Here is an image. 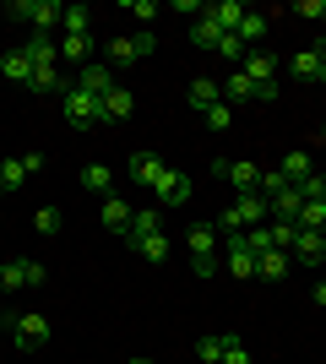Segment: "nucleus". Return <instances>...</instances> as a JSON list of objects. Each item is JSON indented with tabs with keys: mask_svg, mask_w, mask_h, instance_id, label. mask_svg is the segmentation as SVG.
<instances>
[{
	"mask_svg": "<svg viewBox=\"0 0 326 364\" xmlns=\"http://www.w3.org/2000/svg\"><path fill=\"white\" fill-rule=\"evenodd\" d=\"M234 38H239V44H261V38H266V16L261 11H245V22H239V33H234Z\"/></svg>",
	"mask_w": 326,
	"mask_h": 364,
	"instance_id": "obj_28",
	"label": "nucleus"
},
{
	"mask_svg": "<svg viewBox=\"0 0 326 364\" xmlns=\"http://www.w3.org/2000/svg\"><path fill=\"white\" fill-rule=\"evenodd\" d=\"M283 65H288L299 82H315V76H321V49H299L294 60H283Z\"/></svg>",
	"mask_w": 326,
	"mask_h": 364,
	"instance_id": "obj_18",
	"label": "nucleus"
},
{
	"mask_svg": "<svg viewBox=\"0 0 326 364\" xmlns=\"http://www.w3.org/2000/svg\"><path fill=\"white\" fill-rule=\"evenodd\" d=\"M294 223H299V228H310V234H326V201H305Z\"/></svg>",
	"mask_w": 326,
	"mask_h": 364,
	"instance_id": "obj_29",
	"label": "nucleus"
},
{
	"mask_svg": "<svg viewBox=\"0 0 326 364\" xmlns=\"http://www.w3.org/2000/svg\"><path fill=\"white\" fill-rule=\"evenodd\" d=\"M229 125H234V109L229 104H212V109H207V131H229Z\"/></svg>",
	"mask_w": 326,
	"mask_h": 364,
	"instance_id": "obj_37",
	"label": "nucleus"
},
{
	"mask_svg": "<svg viewBox=\"0 0 326 364\" xmlns=\"http://www.w3.org/2000/svg\"><path fill=\"white\" fill-rule=\"evenodd\" d=\"M288 256H294L299 261V267H321V234H310V228H299V234H294V250H288Z\"/></svg>",
	"mask_w": 326,
	"mask_h": 364,
	"instance_id": "obj_14",
	"label": "nucleus"
},
{
	"mask_svg": "<svg viewBox=\"0 0 326 364\" xmlns=\"http://www.w3.org/2000/svg\"><path fill=\"white\" fill-rule=\"evenodd\" d=\"M278 71H283L278 55H266V49H250L245 55V76L250 82H278Z\"/></svg>",
	"mask_w": 326,
	"mask_h": 364,
	"instance_id": "obj_12",
	"label": "nucleus"
},
{
	"mask_svg": "<svg viewBox=\"0 0 326 364\" xmlns=\"http://www.w3.org/2000/svg\"><path fill=\"white\" fill-rule=\"evenodd\" d=\"M223 353H229V332H207L202 343H196V359L202 364H223Z\"/></svg>",
	"mask_w": 326,
	"mask_h": 364,
	"instance_id": "obj_20",
	"label": "nucleus"
},
{
	"mask_svg": "<svg viewBox=\"0 0 326 364\" xmlns=\"http://www.w3.org/2000/svg\"><path fill=\"white\" fill-rule=\"evenodd\" d=\"M223 364H250V353H245V343L229 332V353H223Z\"/></svg>",
	"mask_w": 326,
	"mask_h": 364,
	"instance_id": "obj_41",
	"label": "nucleus"
},
{
	"mask_svg": "<svg viewBox=\"0 0 326 364\" xmlns=\"http://www.w3.org/2000/svg\"><path fill=\"white\" fill-rule=\"evenodd\" d=\"M283 174H288V185H305V180L315 174V168H310V158H305V147H294L288 158H283Z\"/></svg>",
	"mask_w": 326,
	"mask_h": 364,
	"instance_id": "obj_26",
	"label": "nucleus"
},
{
	"mask_svg": "<svg viewBox=\"0 0 326 364\" xmlns=\"http://www.w3.org/2000/svg\"><path fill=\"white\" fill-rule=\"evenodd\" d=\"M0 196H6V185H0Z\"/></svg>",
	"mask_w": 326,
	"mask_h": 364,
	"instance_id": "obj_48",
	"label": "nucleus"
},
{
	"mask_svg": "<svg viewBox=\"0 0 326 364\" xmlns=\"http://www.w3.org/2000/svg\"><path fill=\"white\" fill-rule=\"evenodd\" d=\"M185 104H190V109H202V114H207L212 104H223V82H212V76H196V82L185 87Z\"/></svg>",
	"mask_w": 326,
	"mask_h": 364,
	"instance_id": "obj_8",
	"label": "nucleus"
},
{
	"mask_svg": "<svg viewBox=\"0 0 326 364\" xmlns=\"http://www.w3.org/2000/svg\"><path fill=\"white\" fill-rule=\"evenodd\" d=\"M158 174H163V158H158V152H131V180H136V185L153 191Z\"/></svg>",
	"mask_w": 326,
	"mask_h": 364,
	"instance_id": "obj_13",
	"label": "nucleus"
},
{
	"mask_svg": "<svg viewBox=\"0 0 326 364\" xmlns=\"http://www.w3.org/2000/svg\"><path fill=\"white\" fill-rule=\"evenodd\" d=\"M321 147H326V136H321Z\"/></svg>",
	"mask_w": 326,
	"mask_h": 364,
	"instance_id": "obj_49",
	"label": "nucleus"
},
{
	"mask_svg": "<svg viewBox=\"0 0 326 364\" xmlns=\"http://www.w3.org/2000/svg\"><path fill=\"white\" fill-rule=\"evenodd\" d=\"M60 207H38V218H33V228H38V234H60Z\"/></svg>",
	"mask_w": 326,
	"mask_h": 364,
	"instance_id": "obj_36",
	"label": "nucleus"
},
{
	"mask_svg": "<svg viewBox=\"0 0 326 364\" xmlns=\"http://www.w3.org/2000/svg\"><path fill=\"white\" fill-rule=\"evenodd\" d=\"M77 87H82V92H93V98H104V92L114 87V71H109V60H87V65L77 71Z\"/></svg>",
	"mask_w": 326,
	"mask_h": 364,
	"instance_id": "obj_7",
	"label": "nucleus"
},
{
	"mask_svg": "<svg viewBox=\"0 0 326 364\" xmlns=\"http://www.w3.org/2000/svg\"><path fill=\"white\" fill-rule=\"evenodd\" d=\"M190 38H196V49H217V44H223V33H217V22H212L207 11L190 22Z\"/></svg>",
	"mask_w": 326,
	"mask_h": 364,
	"instance_id": "obj_23",
	"label": "nucleus"
},
{
	"mask_svg": "<svg viewBox=\"0 0 326 364\" xmlns=\"http://www.w3.org/2000/svg\"><path fill=\"white\" fill-rule=\"evenodd\" d=\"M174 11H180V16H202L207 6H202V0H174Z\"/></svg>",
	"mask_w": 326,
	"mask_h": 364,
	"instance_id": "obj_42",
	"label": "nucleus"
},
{
	"mask_svg": "<svg viewBox=\"0 0 326 364\" xmlns=\"http://www.w3.org/2000/svg\"><path fill=\"white\" fill-rule=\"evenodd\" d=\"M131 114H136V98H131L125 87H109L104 98H98V120L104 125H125Z\"/></svg>",
	"mask_w": 326,
	"mask_h": 364,
	"instance_id": "obj_5",
	"label": "nucleus"
},
{
	"mask_svg": "<svg viewBox=\"0 0 326 364\" xmlns=\"http://www.w3.org/2000/svg\"><path fill=\"white\" fill-rule=\"evenodd\" d=\"M33 261H0V289H33Z\"/></svg>",
	"mask_w": 326,
	"mask_h": 364,
	"instance_id": "obj_19",
	"label": "nucleus"
},
{
	"mask_svg": "<svg viewBox=\"0 0 326 364\" xmlns=\"http://www.w3.org/2000/svg\"><path fill=\"white\" fill-rule=\"evenodd\" d=\"M223 180L239 185V191H256V185H261V168H256V164H229V174H223Z\"/></svg>",
	"mask_w": 326,
	"mask_h": 364,
	"instance_id": "obj_32",
	"label": "nucleus"
},
{
	"mask_svg": "<svg viewBox=\"0 0 326 364\" xmlns=\"http://www.w3.org/2000/svg\"><path fill=\"white\" fill-rule=\"evenodd\" d=\"M28 180H33V174L22 168V158H6V164H0V185H6V191H22Z\"/></svg>",
	"mask_w": 326,
	"mask_h": 364,
	"instance_id": "obj_33",
	"label": "nucleus"
},
{
	"mask_svg": "<svg viewBox=\"0 0 326 364\" xmlns=\"http://www.w3.org/2000/svg\"><path fill=\"white\" fill-rule=\"evenodd\" d=\"M11 16L33 22V33H44V28H55V22L65 16V6H60V0H16V6H11Z\"/></svg>",
	"mask_w": 326,
	"mask_h": 364,
	"instance_id": "obj_4",
	"label": "nucleus"
},
{
	"mask_svg": "<svg viewBox=\"0 0 326 364\" xmlns=\"http://www.w3.org/2000/svg\"><path fill=\"white\" fill-rule=\"evenodd\" d=\"M147 234H163V218L147 207V213H131V228H125V245H136V240H147Z\"/></svg>",
	"mask_w": 326,
	"mask_h": 364,
	"instance_id": "obj_16",
	"label": "nucleus"
},
{
	"mask_svg": "<svg viewBox=\"0 0 326 364\" xmlns=\"http://www.w3.org/2000/svg\"><path fill=\"white\" fill-rule=\"evenodd\" d=\"M65 125H77V131H93L98 120V98L93 92H82V87H65Z\"/></svg>",
	"mask_w": 326,
	"mask_h": 364,
	"instance_id": "obj_3",
	"label": "nucleus"
},
{
	"mask_svg": "<svg viewBox=\"0 0 326 364\" xmlns=\"http://www.w3.org/2000/svg\"><path fill=\"white\" fill-rule=\"evenodd\" d=\"M153 191H158V201H163V207H185V201H190V180L180 174V168H163Z\"/></svg>",
	"mask_w": 326,
	"mask_h": 364,
	"instance_id": "obj_6",
	"label": "nucleus"
},
{
	"mask_svg": "<svg viewBox=\"0 0 326 364\" xmlns=\"http://www.w3.org/2000/svg\"><path fill=\"white\" fill-rule=\"evenodd\" d=\"M104 55H109V65H136V60H141V55H136V38H120V33L109 38Z\"/></svg>",
	"mask_w": 326,
	"mask_h": 364,
	"instance_id": "obj_25",
	"label": "nucleus"
},
{
	"mask_svg": "<svg viewBox=\"0 0 326 364\" xmlns=\"http://www.w3.org/2000/svg\"><path fill=\"white\" fill-rule=\"evenodd\" d=\"M266 234H272V250H294L299 223H266Z\"/></svg>",
	"mask_w": 326,
	"mask_h": 364,
	"instance_id": "obj_35",
	"label": "nucleus"
},
{
	"mask_svg": "<svg viewBox=\"0 0 326 364\" xmlns=\"http://www.w3.org/2000/svg\"><path fill=\"white\" fill-rule=\"evenodd\" d=\"M0 326H6V337H11V348H22V353L49 348V321L44 316H6Z\"/></svg>",
	"mask_w": 326,
	"mask_h": 364,
	"instance_id": "obj_2",
	"label": "nucleus"
},
{
	"mask_svg": "<svg viewBox=\"0 0 326 364\" xmlns=\"http://www.w3.org/2000/svg\"><path fill=\"white\" fill-rule=\"evenodd\" d=\"M153 49H158V38H153V33H136V55H141V60H147Z\"/></svg>",
	"mask_w": 326,
	"mask_h": 364,
	"instance_id": "obj_43",
	"label": "nucleus"
},
{
	"mask_svg": "<svg viewBox=\"0 0 326 364\" xmlns=\"http://www.w3.org/2000/svg\"><path fill=\"white\" fill-rule=\"evenodd\" d=\"M82 191H98V196H109V191H114V168L87 164V168H82Z\"/></svg>",
	"mask_w": 326,
	"mask_h": 364,
	"instance_id": "obj_22",
	"label": "nucleus"
},
{
	"mask_svg": "<svg viewBox=\"0 0 326 364\" xmlns=\"http://www.w3.org/2000/svg\"><path fill=\"white\" fill-rule=\"evenodd\" d=\"M217 55H223V60H245L250 49L239 44V38H234V33H223V44H217Z\"/></svg>",
	"mask_w": 326,
	"mask_h": 364,
	"instance_id": "obj_39",
	"label": "nucleus"
},
{
	"mask_svg": "<svg viewBox=\"0 0 326 364\" xmlns=\"http://www.w3.org/2000/svg\"><path fill=\"white\" fill-rule=\"evenodd\" d=\"M131 250H136L141 261H158V267L169 261V240H163V234H147V240H136V245H131Z\"/></svg>",
	"mask_w": 326,
	"mask_h": 364,
	"instance_id": "obj_27",
	"label": "nucleus"
},
{
	"mask_svg": "<svg viewBox=\"0 0 326 364\" xmlns=\"http://www.w3.org/2000/svg\"><path fill=\"white\" fill-rule=\"evenodd\" d=\"M315 82H321V87H326V55H321V76H315Z\"/></svg>",
	"mask_w": 326,
	"mask_h": 364,
	"instance_id": "obj_45",
	"label": "nucleus"
},
{
	"mask_svg": "<svg viewBox=\"0 0 326 364\" xmlns=\"http://www.w3.org/2000/svg\"><path fill=\"white\" fill-rule=\"evenodd\" d=\"M28 60H33V71H44V65H60V44H49L44 33H33V44H28Z\"/></svg>",
	"mask_w": 326,
	"mask_h": 364,
	"instance_id": "obj_17",
	"label": "nucleus"
},
{
	"mask_svg": "<svg viewBox=\"0 0 326 364\" xmlns=\"http://www.w3.org/2000/svg\"><path fill=\"white\" fill-rule=\"evenodd\" d=\"M87 55H93V33H82V38H60V60L87 65Z\"/></svg>",
	"mask_w": 326,
	"mask_h": 364,
	"instance_id": "obj_31",
	"label": "nucleus"
},
{
	"mask_svg": "<svg viewBox=\"0 0 326 364\" xmlns=\"http://www.w3.org/2000/svg\"><path fill=\"white\" fill-rule=\"evenodd\" d=\"M104 228H120V234L131 228V207L120 196H104Z\"/></svg>",
	"mask_w": 326,
	"mask_h": 364,
	"instance_id": "obj_30",
	"label": "nucleus"
},
{
	"mask_svg": "<svg viewBox=\"0 0 326 364\" xmlns=\"http://www.w3.org/2000/svg\"><path fill=\"white\" fill-rule=\"evenodd\" d=\"M60 28H65V38H82V33L93 28V11H87V6H65Z\"/></svg>",
	"mask_w": 326,
	"mask_h": 364,
	"instance_id": "obj_24",
	"label": "nucleus"
},
{
	"mask_svg": "<svg viewBox=\"0 0 326 364\" xmlns=\"http://www.w3.org/2000/svg\"><path fill=\"white\" fill-rule=\"evenodd\" d=\"M272 213H278V223H294L299 218V207H305V196H299V185H288V191H278V196L266 201Z\"/></svg>",
	"mask_w": 326,
	"mask_h": 364,
	"instance_id": "obj_15",
	"label": "nucleus"
},
{
	"mask_svg": "<svg viewBox=\"0 0 326 364\" xmlns=\"http://www.w3.org/2000/svg\"><path fill=\"white\" fill-rule=\"evenodd\" d=\"M245 0H217V6H207V16L217 22V33H239V22H245Z\"/></svg>",
	"mask_w": 326,
	"mask_h": 364,
	"instance_id": "obj_9",
	"label": "nucleus"
},
{
	"mask_svg": "<svg viewBox=\"0 0 326 364\" xmlns=\"http://www.w3.org/2000/svg\"><path fill=\"white\" fill-rule=\"evenodd\" d=\"M223 98H229V104H256V82H250L245 71H234L229 82H223Z\"/></svg>",
	"mask_w": 326,
	"mask_h": 364,
	"instance_id": "obj_21",
	"label": "nucleus"
},
{
	"mask_svg": "<svg viewBox=\"0 0 326 364\" xmlns=\"http://www.w3.org/2000/svg\"><path fill=\"white\" fill-rule=\"evenodd\" d=\"M294 16H305V22H326V0H299Z\"/></svg>",
	"mask_w": 326,
	"mask_h": 364,
	"instance_id": "obj_38",
	"label": "nucleus"
},
{
	"mask_svg": "<svg viewBox=\"0 0 326 364\" xmlns=\"http://www.w3.org/2000/svg\"><path fill=\"white\" fill-rule=\"evenodd\" d=\"M33 92H65L60 65H44V71H33Z\"/></svg>",
	"mask_w": 326,
	"mask_h": 364,
	"instance_id": "obj_34",
	"label": "nucleus"
},
{
	"mask_svg": "<svg viewBox=\"0 0 326 364\" xmlns=\"http://www.w3.org/2000/svg\"><path fill=\"white\" fill-rule=\"evenodd\" d=\"M321 256H326V234H321Z\"/></svg>",
	"mask_w": 326,
	"mask_h": 364,
	"instance_id": "obj_47",
	"label": "nucleus"
},
{
	"mask_svg": "<svg viewBox=\"0 0 326 364\" xmlns=\"http://www.w3.org/2000/svg\"><path fill=\"white\" fill-rule=\"evenodd\" d=\"M125 16H136V22H153L158 6H153V0H125Z\"/></svg>",
	"mask_w": 326,
	"mask_h": 364,
	"instance_id": "obj_40",
	"label": "nucleus"
},
{
	"mask_svg": "<svg viewBox=\"0 0 326 364\" xmlns=\"http://www.w3.org/2000/svg\"><path fill=\"white\" fill-rule=\"evenodd\" d=\"M217 240H223L217 223H196L185 234V245H190V272H196V277H212L217 272Z\"/></svg>",
	"mask_w": 326,
	"mask_h": 364,
	"instance_id": "obj_1",
	"label": "nucleus"
},
{
	"mask_svg": "<svg viewBox=\"0 0 326 364\" xmlns=\"http://www.w3.org/2000/svg\"><path fill=\"white\" fill-rule=\"evenodd\" d=\"M315 304H326V283H315Z\"/></svg>",
	"mask_w": 326,
	"mask_h": 364,
	"instance_id": "obj_44",
	"label": "nucleus"
},
{
	"mask_svg": "<svg viewBox=\"0 0 326 364\" xmlns=\"http://www.w3.org/2000/svg\"><path fill=\"white\" fill-rule=\"evenodd\" d=\"M125 364H153V359H125Z\"/></svg>",
	"mask_w": 326,
	"mask_h": 364,
	"instance_id": "obj_46",
	"label": "nucleus"
},
{
	"mask_svg": "<svg viewBox=\"0 0 326 364\" xmlns=\"http://www.w3.org/2000/svg\"><path fill=\"white\" fill-rule=\"evenodd\" d=\"M288 267H294V256H288V250H266V256H256V277H261V283H283V277H288Z\"/></svg>",
	"mask_w": 326,
	"mask_h": 364,
	"instance_id": "obj_11",
	"label": "nucleus"
},
{
	"mask_svg": "<svg viewBox=\"0 0 326 364\" xmlns=\"http://www.w3.org/2000/svg\"><path fill=\"white\" fill-rule=\"evenodd\" d=\"M0 76H6V82L33 87V60H28V49H6V55H0Z\"/></svg>",
	"mask_w": 326,
	"mask_h": 364,
	"instance_id": "obj_10",
	"label": "nucleus"
}]
</instances>
